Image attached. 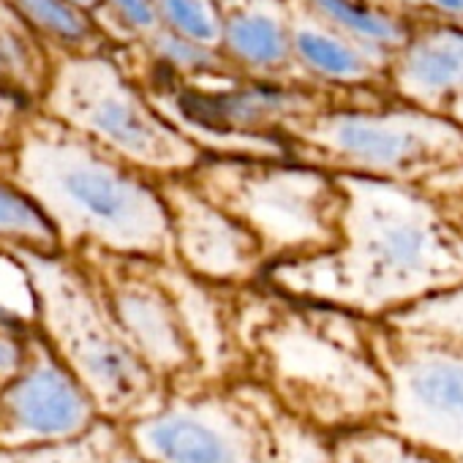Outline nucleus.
Returning a JSON list of instances; mask_svg holds the SVG:
<instances>
[{
    "label": "nucleus",
    "mask_w": 463,
    "mask_h": 463,
    "mask_svg": "<svg viewBox=\"0 0 463 463\" xmlns=\"http://www.w3.org/2000/svg\"><path fill=\"white\" fill-rule=\"evenodd\" d=\"M268 392L292 414L352 433L384 425L390 387L373 344L338 317L292 314L262 333Z\"/></svg>",
    "instance_id": "20e7f679"
},
{
    "label": "nucleus",
    "mask_w": 463,
    "mask_h": 463,
    "mask_svg": "<svg viewBox=\"0 0 463 463\" xmlns=\"http://www.w3.org/2000/svg\"><path fill=\"white\" fill-rule=\"evenodd\" d=\"M28 354V344H20L14 335H9L0 325V382H9L25 363Z\"/></svg>",
    "instance_id": "c85d7f7f"
},
{
    "label": "nucleus",
    "mask_w": 463,
    "mask_h": 463,
    "mask_svg": "<svg viewBox=\"0 0 463 463\" xmlns=\"http://www.w3.org/2000/svg\"><path fill=\"white\" fill-rule=\"evenodd\" d=\"M123 433L147 463H279L260 401L235 392H166Z\"/></svg>",
    "instance_id": "423d86ee"
},
{
    "label": "nucleus",
    "mask_w": 463,
    "mask_h": 463,
    "mask_svg": "<svg viewBox=\"0 0 463 463\" xmlns=\"http://www.w3.org/2000/svg\"><path fill=\"white\" fill-rule=\"evenodd\" d=\"M156 52L177 66V69H185V71H196V69H210L213 66V52H210V44H202V42H194V39H185L175 31L169 33H156Z\"/></svg>",
    "instance_id": "a878e982"
},
{
    "label": "nucleus",
    "mask_w": 463,
    "mask_h": 463,
    "mask_svg": "<svg viewBox=\"0 0 463 463\" xmlns=\"http://www.w3.org/2000/svg\"><path fill=\"white\" fill-rule=\"evenodd\" d=\"M0 241L6 246H33L42 251H61L55 232L44 215L0 175Z\"/></svg>",
    "instance_id": "a211bd4d"
},
{
    "label": "nucleus",
    "mask_w": 463,
    "mask_h": 463,
    "mask_svg": "<svg viewBox=\"0 0 463 463\" xmlns=\"http://www.w3.org/2000/svg\"><path fill=\"white\" fill-rule=\"evenodd\" d=\"M373 349L390 387L384 428L444 463H463V346L401 333Z\"/></svg>",
    "instance_id": "0eeeda50"
},
{
    "label": "nucleus",
    "mask_w": 463,
    "mask_h": 463,
    "mask_svg": "<svg viewBox=\"0 0 463 463\" xmlns=\"http://www.w3.org/2000/svg\"><path fill=\"white\" fill-rule=\"evenodd\" d=\"M109 6L118 12V17L134 28V31H142V33H150L156 31L158 25V6L153 0H109Z\"/></svg>",
    "instance_id": "cd10ccee"
},
{
    "label": "nucleus",
    "mask_w": 463,
    "mask_h": 463,
    "mask_svg": "<svg viewBox=\"0 0 463 463\" xmlns=\"http://www.w3.org/2000/svg\"><path fill=\"white\" fill-rule=\"evenodd\" d=\"M346 246L287 262L279 281L303 298L376 314L463 281V241L403 188L344 180Z\"/></svg>",
    "instance_id": "f257e3e1"
},
{
    "label": "nucleus",
    "mask_w": 463,
    "mask_h": 463,
    "mask_svg": "<svg viewBox=\"0 0 463 463\" xmlns=\"http://www.w3.org/2000/svg\"><path fill=\"white\" fill-rule=\"evenodd\" d=\"M104 292L118 325L161 379L180 376L196 365L185 322L166 284L126 279L109 281Z\"/></svg>",
    "instance_id": "9b49d317"
},
{
    "label": "nucleus",
    "mask_w": 463,
    "mask_h": 463,
    "mask_svg": "<svg viewBox=\"0 0 463 463\" xmlns=\"http://www.w3.org/2000/svg\"><path fill=\"white\" fill-rule=\"evenodd\" d=\"M156 6L169 31L202 44H213L221 39V28L204 0H158Z\"/></svg>",
    "instance_id": "b1692460"
},
{
    "label": "nucleus",
    "mask_w": 463,
    "mask_h": 463,
    "mask_svg": "<svg viewBox=\"0 0 463 463\" xmlns=\"http://www.w3.org/2000/svg\"><path fill=\"white\" fill-rule=\"evenodd\" d=\"M398 88L417 101H439L463 93V33L441 31L406 50L398 66Z\"/></svg>",
    "instance_id": "4468645a"
},
{
    "label": "nucleus",
    "mask_w": 463,
    "mask_h": 463,
    "mask_svg": "<svg viewBox=\"0 0 463 463\" xmlns=\"http://www.w3.org/2000/svg\"><path fill=\"white\" fill-rule=\"evenodd\" d=\"M311 4L335 25L346 28L349 33L368 39V42H379V44H392L401 39V31L392 20L368 12L363 6H354L352 0H311Z\"/></svg>",
    "instance_id": "5701e85b"
},
{
    "label": "nucleus",
    "mask_w": 463,
    "mask_h": 463,
    "mask_svg": "<svg viewBox=\"0 0 463 463\" xmlns=\"http://www.w3.org/2000/svg\"><path fill=\"white\" fill-rule=\"evenodd\" d=\"M226 47L243 63L270 69L287 58L289 39H287L284 25L273 14L262 9H246V12H238L235 17H229Z\"/></svg>",
    "instance_id": "f3484780"
},
{
    "label": "nucleus",
    "mask_w": 463,
    "mask_h": 463,
    "mask_svg": "<svg viewBox=\"0 0 463 463\" xmlns=\"http://www.w3.org/2000/svg\"><path fill=\"white\" fill-rule=\"evenodd\" d=\"M430 4L447 14H463V0H430Z\"/></svg>",
    "instance_id": "7c9ffc66"
},
{
    "label": "nucleus",
    "mask_w": 463,
    "mask_h": 463,
    "mask_svg": "<svg viewBox=\"0 0 463 463\" xmlns=\"http://www.w3.org/2000/svg\"><path fill=\"white\" fill-rule=\"evenodd\" d=\"M101 420L90 392L50 344L42 335L28 341L23 368L0 390V449L66 441Z\"/></svg>",
    "instance_id": "6e6552de"
},
{
    "label": "nucleus",
    "mask_w": 463,
    "mask_h": 463,
    "mask_svg": "<svg viewBox=\"0 0 463 463\" xmlns=\"http://www.w3.org/2000/svg\"><path fill=\"white\" fill-rule=\"evenodd\" d=\"M39 109L93 137L128 164L147 169H183L194 147L166 126L126 82L120 69L101 55L55 58Z\"/></svg>",
    "instance_id": "39448f33"
},
{
    "label": "nucleus",
    "mask_w": 463,
    "mask_h": 463,
    "mask_svg": "<svg viewBox=\"0 0 463 463\" xmlns=\"http://www.w3.org/2000/svg\"><path fill=\"white\" fill-rule=\"evenodd\" d=\"M314 139L341 153L352 164L373 172H406L439 161V153H452L460 139L458 128L428 115H335L325 120Z\"/></svg>",
    "instance_id": "9d476101"
},
{
    "label": "nucleus",
    "mask_w": 463,
    "mask_h": 463,
    "mask_svg": "<svg viewBox=\"0 0 463 463\" xmlns=\"http://www.w3.org/2000/svg\"><path fill=\"white\" fill-rule=\"evenodd\" d=\"M33 295L39 335L96 401L104 420L126 425L166 398L164 382L118 325L107 292L61 251L9 246Z\"/></svg>",
    "instance_id": "7ed1b4c3"
},
{
    "label": "nucleus",
    "mask_w": 463,
    "mask_h": 463,
    "mask_svg": "<svg viewBox=\"0 0 463 463\" xmlns=\"http://www.w3.org/2000/svg\"><path fill=\"white\" fill-rule=\"evenodd\" d=\"M276 444L279 463H354L344 433L325 430L287 411L268 390L257 395Z\"/></svg>",
    "instance_id": "2eb2a0df"
},
{
    "label": "nucleus",
    "mask_w": 463,
    "mask_h": 463,
    "mask_svg": "<svg viewBox=\"0 0 463 463\" xmlns=\"http://www.w3.org/2000/svg\"><path fill=\"white\" fill-rule=\"evenodd\" d=\"M292 107V96L279 93V90H243L235 96H226L221 101V118H232L238 123L249 120H262L270 118L281 109Z\"/></svg>",
    "instance_id": "393cba45"
},
{
    "label": "nucleus",
    "mask_w": 463,
    "mask_h": 463,
    "mask_svg": "<svg viewBox=\"0 0 463 463\" xmlns=\"http://www.w3.org/2000/svg\"><path fill=\"white\" fill-rule=\"evenodd\" d=\"M109 463H147V460H145V458H142L131 444H128V439H126V441H123V447L112 455V460H109Z\"/></svg>",
    "instance_id": "c756f323"
},
{
    "label": "nucleus",
    "mask_w": 463,
    "mask_h": 463,
    "mask_svg": "<svg viewBox=\"0 0 463 463\" xmlns=\"http://www.w3.org/2000/svg\"><path fill=\"white\" fill-rule=\"evenodd\" d=\"M123 425L101 420L88 433L66 441L0 449V463H109L112 455L123 447Z\"/></svg>",
    "instance_id": "dca6fc26"
},
{
    "label": "nucleus",
    "mask_w": 463,
    "mask_h": 463,
    "mask_svg": "<svg viewBox=\"0 0 463 463\" xmlns=\"http://www.w3.org/2000/svg\"><path fill=\"white\" fill-rule=\"evenodd\" d=\"M31 109H36L31 101H25L23 96L6 88H0V156L4 158H9V153L14 150Z\"/></svg>",
    "instance_id": "bb28decb"
},
{
    "label": "nucleus",
    "mask_w": 463,
    "mask_h": 463,
    "mask_svg": "<svg viewBox=\"0 0 463 463\" xmlns=\"http://www.w3.org/2000/svg\"><path fill=\"white\" fill-rule=\"evenodd\" d=\"M55 58L44 47V36L14 9L0 0V88H6L39 107Z\"/></svg>",
    "instance_id": "ddd939ff"
},
{
    "label": "nucleus",
    "mask_w": 463,
    "mask_h": 463,
    "mask_svg": "<svg viewBox=\"0 0 463 463\" xmlns=\"http://www.w3.org/2000/svg\"><path fill=\"white\" fill-rule=\"evenodd\" d=\"M455 112H458V118H460V123H463V96H458V101H455Z\"/></svg>",
    "instance_id": "473e14b6"
},
{
    "label": "nucleus",
    "mask_w": 463,
    "mask_h": 463,
    "mask_svg": "<svg viewBox=\"0 0 463 463\" xmlns=\"http://www.w3.org/2000/svg\"><path fill=\"white\" fill-rule=\"evenodd\" d=\"M166 204L172 215V238L196 273L232 279L254 265L257 238L235 215L185 191H175Z\"/></svg>",
    "instance_id": "f8f14e48"
},
{
    "label": "nucleus",
    "mask_w": 463,
    "mask_h": 463,
    "mask_svg": "<svg viewBox=\"0 0 463 463\" xmlns=\"http://www.w3.org/2000/svg\"><path fill=\"white\" fill-rule=\"evenodd\" d=\"M401 333L420 338L463 346V287L449 295H436V300L414 306L398 319Z\"/></svg>",
    "instance_id": "412c9836"
},
{
    "label": "nucleus",
    "mask_w": 463,
    "mask_h": 463,
    "mask_svg": "<svg viewBox=\"0 0 463 463\" xmlns=\"http://www.w3.org/2000/svg\"><path fill=\"white\" fill-rule=\"evenodd\" d=\"M71 4H77V6H82V9H93V6L101 4V0H71Z\"/></svg>",
    "instance_id": "2f4dec72"
},
{
    "label": "nucleus",
    "mask_w": 463,
    "mask_h": 463,
    "mask_svg": "<svg viewBox=\"0 0 463 463\" xmlns=\"http://www.w3.org/2000/svg\"><path fill=\"white\" fill-rule=\"evenodd\" d=\"M344 439L354 455V463H444L441 458L428 455L414 444L403 441L384 425L352 430L344 433Z\"/></svg>",
    "instance_id": "4be33fe9"
},
{
    "label": "nucleus",
    "mask_w": 463,
    "mask_h": 463,
    "mask_svg": "<svg viewBox=\"0 0 463 463\" xmlns=\"http://www.w3.org/2000/svg\"><path fill=\"white\" fill-rule=\"evenodd\" d=\"M223 204L241 223L279 249H306L327 241L333 188L319 175L262 169L229 180Z\"/></svg>",
    "instance_id": "1a4fd4ad"
},
{
    "label": "nucleus",
    "mask_w": 463,
    "mask_h": 463,
    "mask_svg": "<svg viewBox=\"0 0 463 463\" xmlns=\"http://www.w3.org/2000/svg\"><path fill=\"white\" fill-rule=\"evenodd\" d=\"M295 50L298 55L319 74L333 80H360L368 74V63L357 50L349 44L314 31V28H298L295 33Z\"/></svg>",
    "instance_id": "aec40b11"
},
{
    "label": "nucleus",
    "mask_w": 463,
    "mask_h": 463,
    "mask_svg": "<svg viewBox=\"0 0 463 463\" xmlns=\"http://www.w3.org/2000/svg\"><path fill=\"white\" fill-rule=\"evenodd\" d=\"M0 175L44 215L61 249L158 257L172 241L169 204L123 156L39 107Z\"/></svg>",
    "instance_id": "f03ea898"
},
{
    "label": "nucleus",
    "mask_w": 463,
    "mask_h": 463,
    "mask_svg": "<svg viewBox=\"0 0 463 463\" xmlns=\"http://www.w3.org/2000/svg\"><path fill=\"white\" fill-rule=\"evenodd\" d=\"M12 4L44 39L66 47L90 39V20L85 17V9L71 0H12Z\"/></svg>",
    "instance_id": "6ab92c4d"
}]
</instances>
